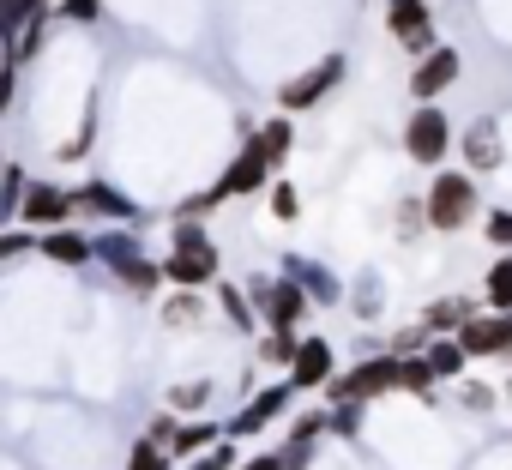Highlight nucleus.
Segmentation results:
<instances>
[{
    "mask_svg": "<svg viewBox=\"0 0 512 470\" xmlns=\"http://www.w3.org/2000/svg\"><path fill=\"white\" fill-rule=\"evenodd\" d=\"M163 284H175V290L217 284V248H211V235L199 229V217H175V248L163 260Z\"/></svg>",
    "mask_w": 512,
    "mask_h": 470,
    "instance_id": "f257e3e1",
    "label": "nucleus"
},
{
    "mask_svg": "<svg viewBox=\"0 0 512 470\" xmlns=\"http://www.w3.org/2000/svg\"><path fill=\"white\" fill-rule=\"evenodd\" d=\"M422 211H428V229L458 235V229L476 217V175H470V169H446V175H434Z\"/></svg>",
    "mask_w": 512,
    "mask_h": 470,
    "instance_id": "f03ea898",
    "label": "nucleus"
},
{
    "mask_svg": "<svg viewBox=\"0 0 512 470\" xmlns=\"http://www.w3.org/2000/svg\"><path fill=\"white\" fill-rule=\"evenodd\" d=\"M247 296H253V308H260L266 326H290V332H296V326L308 320V290H302L296 278H253Z\"/></svg>",
    "mask_w": 512,
    "mask_h": 470,
    "instance_id": "7ed1b4c3",
    "label": "nucleus"
},
{
    "mask_svg": "<svg viewBox=\"0 0 512 470\" xmlns=\"http://www.w3.org/2000/svg\"><path fill=\"white\" fill-rule=\"evenodd\" d=\"M404 151H410L416 163L440 169L446 151H452V121H446L434 103H416V115H410V127H404Z\"/></svg>",
    "mask_w": 512,
    "mask_h": 470,
    "instance_id": "20e7f679",
    "label": "nucleus"
},
{
    "mask_svg": "<svg viewBox=\"0 0 512 470\" xmlns=\"http://www.w3.org/2000/svg\"><path fill=\"white\" fill-rule=\"evenodd\" d=\"M344 73H350V61H344V55H326L320 67H308L302 79H290V85L278 91V103H284V115H302V109H314L320 97H332V91L344 85Z\"/></svg>",
    "mask_w": 512,
    "mask_h": 470,
    "instance_id": "39448f33",
    "label": "nucleus"
},
{
    "mask_svg": "<svg viewBox=\"0 0 512 470\" xmlns=\"http://www.w3.org/2000/svg\"><path fill=\"white\" fill-rule=\"evenodd\" d=\"M272 175H278V169H272V157H266L260 145H253V133H247V139H241V151H235V163H229V169H223L211 187H217L223 199H241V193H260V187H272Z\"/></svg>",
    "mask_w": 512,
    "mask_h": 470,
    "instance_id": "423d86ee",
    "label": "nucleus"
},
{
    "mask_svg": "<svg viewBox=\"0 0 512 470\" xmlns=\"http://www.w3.org/2000/svg\"><path fill=\"white\" fill-rule=\"evenodd\" d=\"M386 31L398 37V49L416 61L434 49V13H428V0H386Z\"/></svg>",
    "mask_w": 512,
    "mask_h": 470,
    "instance_id": "0eeeda50",
    "label": "nucleus"
},
{
    "mask_svg": "<svg viewBox=\"0 0 512 470\" xmlns=\"http://www.w3.org/2000/svg\"><path fill=\"white\" fill-rule=\"evenodd\" d=\"M458 73H464L458 49L434 43L428 55H416V73H410V97H416V103H434V97H446V91L458 85Z\"/></svg>",
    "mask_w": 512,
    "mask_h": 470,
    "instance_id": "6e6552de",
    "label": "nucleus"
},
{
    "mask_svg": "<svg viewBox=\"0 0 512 470\" xmlns=\"http://www.w3.org/2000/svg\"><path fill=\"white\" fill-rule=\"evenodd\" d=\"M290 398H296V386H290V380H284V386H266V392H253V398H247V410L223 422V434H229V440H247V434L272 428V422L290 410Z\"/></svg>",
    "mask_w": 512,
    "mask_h": 470,
    "instance_id": "1a4fd4ad",
    "label": "nucleus"
},
{
    "mask_svg": "<svg viewBox=\"0 0 512 470\" xmlns=\"http://www.w3.org/2000/svg\"><path fill=\"white\" fill-rule=\"evenodd\" d=\"M452 338L464 344V356H512V314H500V308H494L488 320L470 314Z\"/></svg>",
    "mask_w": 512,
    "mask_h": 470,
    "instance_id": "9d476101",
    "label": "nucleus"
},
{
    "mask_svg": "<svg viewBox=\"0 0 512 470\" xmlns=\"http://www.w3.org/2000/svg\"><path fill=\"white\" fill-rule=\"evenodd\" d=\"M332 374H338V350L326 338H302L296 344V362H290V386L296 392H320Z\"/></svg>",
    "mask_w": 512,
    "mask_h": 470,
    "instance_id": "9b49d317",
    "label": "nucleus"
},
{
    "mask_svg": "<svg viewBox=\"0 0 512 470\" xmlns=\"http://www.w3.org/2000/svg\"><path fill=\"white\" fill-rule=\"evenodd\" d=\"M19 217L25 223H67L73 217V193L67 187H49V181H31L25 199H19Z\"/></svg>",
    "mask_w": 512,
    "mask_h": 470,
    "instance_id": "f8f14e48",
    "label": "nucleus"
},
{
    "mask_svg": "<svg viewBox=\"0 0 512 470\" xmlns=\"http://www.w3.org/2000/svg\"><path fill=\"white\" fill-rule=\"evenodd\" d=\"M464 169H476V175L500 169V127H494V121L464 127Z\"/></svg>",
    "mask_w": 512,
    "mask_h": 470,
    "instance_id": "ddd939ff",
    "label": "nucleus"
},
{
    "mask_svg": "<svg viewBox=\"0 0 512 470\" xmlns=\"http://www.w3.org/2000/svg\"><path fill=\"white\" fill-rule=\"evenodd\" d=\"M470 314H476V302H470V296H440V302H428V308H422V326H428L434 338H452Z\"/></svg>",
    "mask_w": 512,
    "mask_h": 470,
    "instance_id": "4468645a",
    "label": "nucleus"
},
{
    "mask_svg": "<svg viewBox=\"0 0 512 470\" xmlns=\"http://www.w3.org/2000/svg\"><path fill=\"white\" fill-rule=\"evenodd\" d=\"M37 248H43V254L55 260V266H85V260L97 254V248L85 242V235H79V229H55V235H43V242H37Z\"/></svg>",
    "mask_w": 512,
    "mask_h": 470,
    "instance_id": "2eb2a0df",
    "label": "nucleus"
},
{
    "mask_svg": "<svg viewBox=\"0 0 512 470\" xmlns=\"http://www.w3.org/2000/svg\"><path fill=\"white\" fill-rule=\"evenodd\" d=\"M73 211H109V217H139V205H133V199H121V193H115V187H103V181L79 187V193H73Z\"/></svg>",
    "mask_w": 512,
    "mask_h": 470,
    "instance_id": "dca6fc26",
    "label": "nucleus"
},
{
    "mask_svg": "<svg viewBox=\"0 0 512 470\" xmlns=\"http://www.w3.org/2000/svg\"><path fill=\"white\" fill-rule=\"evenodd\" d=\"M253 145H260V151L272 157V169H284V157H290V145H296V127H290V115H272L266 127H253Z\"/></svg>",
    "mask_w": 512,
    "mask_h": 470,
    "instance_id": "f3484780",
    "label": "nucleus"
},
{
    "mask_svg": "<svg viewBox=\"0 0 512 470\" xmlns=\"http://www.w3.org/2000/svg\"><path fill=\"white\" fill-rule=\"evenodd\" d=\"M422 356H428L434 380H464V362H470V356H464V344H458V338H434Z\"/></svg>",
    "mask_w": 512,
    "mask_h": 470,
    "instance_id": "a211bd4d",
    "label": "nucleus"
},
{
    "mask_svg": "<svg viewBox=\"0 0 512 470\" xmlns=\"http://www.w3.org/2000/svg\"><path fill=\"white\" fill-rule=\"evenodd\" d=\"M217 302H223V320H229L235 332H253V326H260V314H253V296H247V290L217 284Z\"/></svg>",
    "mask_w": 512,
    "mask_h": 470,
    "instance_id": "6ab92c4d",
    "label": "nucleus"
},
{
    "mask_svg": "<svg viewBox=\"0 0 512 470\" xmlns=\"http://www.w3.org/2000/svg\"><path fill=\"white\" fill-rule=\"evenodd\" d=\"M296 344H302V338H296L290 326H272V332L260 338V362H266V368H290V362H296Z\"/></svg>",
    "mask_w": 512,
    "mask_h": 470,
    "instance_id": "aec40b11",
    "label": "nucleus"
},
{
    "mask_svg": "<svg viewBox=\"0 0 512 470\" xmlns=\"http://www.w3.org/2000/svg\"><path fill=\"white\" fill-rule=\"evenodd\" d=\"M398 392H416V398L434 392V368H428L422 350H416V356H398Z\"/></svg>",
    "mask_w": 512,
    "mask_h": 470,
    "instance_id": "412c9836",
    "label": "nucleus"
},
{
    "mask_svg": "<svg viewBox=\"0 0 512 470\" xmlns=\"http://www.w3.org/2000/svg\"><path fill=\"white\" fill-rule=\"evenodd\" d=\"M211 440H223V422H181V434H175V464L193 458V452H205Z\"/></svg>",
    "mask_w": 512,
    "mask_h": 470,
    "instance_id": "4be33fe9",
    "label": "nucleus"
},
{
    "mask_svg": "<svg viewBox=\"0 0 512 470\" xmlns=\"http://www.w3.org/2000/svg\"><path fill=\"white\" fill-rule=\"evenodd\" d=\"M482 296H488V308H512V254H500L494 266H488V278H482Z\"/></svg>",
    "mask_w": 512,
    "mask_h": 470,
    "instance_id": "5701e85b",
    "label": "nucleus"
},
{
    "mask_svg": "<svg viewBox=\"0 0 512 470\" xmlns=\"http://www.w3.org/2000/svg\"><path fill=\"white\" fill-rule=\"evenodd\" d=\"M115 278H121V284H127V290H133V296H157V290H163V266H151V260H145V254H139V260H133V266H121V272H115Z\"/></svg>",
    "mask_w": 512,
    "mask_h": 470,
    "instance_id": "b1692460",
    "label": "nucleus"
},
{
    "mask_svg": "<svg viewBox=\"0 0 512 470\" xmlns=\"http://www.w3.org/2000/svg\"><path fill=\"white\" fill-rule=\"evenodd\" d=\"M290 278H296L308 296H320V302H338V296H344V290H338V278H326V272H314V266H302V260L290 266Z\"/></svg>",
    "mask_w": 512,
    "mask_h": 470,
    "instance_id": "393cba45",
    "label": "nucleus"
},
{
    "mask_svg": "<svg viewBox=\"0 0 512 470\" xmlns=\"http://www.w3.org/2000/svg\"><path fill=\"white\" fill-rule=\"evenodd\" d=\"M362 398H344V404H332L326 410V434H362Z\"/></svg>",
    "mask_w": 512,
    "mask_h": 470,
    "instance_id": "a878e982",
    "label": "nucleus"
},
{
    "mask_svg": "<svg viewBox=\"0 0 512 470\" xmlns=\"http://www.w3.org/2000/svg\"><path fill=\"white\" fill-rule=\"evenodd\" d=\"M169 464H175V458H169L151 434H139V440H133V452H127V470H169Z\"/></svg>",
    "mask_w": 512,
    "mask_h": 470,
    "instance_id": "bb28decb",
    "label": "nucleus"
},
{
    "mask_svg": "<svg viewBox=\"0 0 512 470\" xmlns=\"http://www.w3.org/2000/svg\"><path fill=\"white\" fill-rule=\"evenodd\" d=\"M97 254H103V260L121 272V266H133V260H139V242H133V235H121V229H109L103 242H97Z\"/></svg>",
    "mask_w": 512,
    "mask_h": 470,
    "instance_id": "cd10ccee",
    "label": "nucleus"
},
{
    "mask_svg": "<svg viewBox=\"0 0 512 470\" xmlns=\"http://www.w3.org/2000/svg\"><path fill=\"white\" fill-rule=\"evenodd\" d=\"M229 464H241V452H235V440L223 434V440H211V446H205L187 470H229Z\"/></svg>",
    "mask_w": 512,
    "mask_h": 470,
    "instance_id": "c85d7f7f",
    "label": "nucleus"
},
{
    "mask_svg": "<svg viewBox=\"0 0 512 470\" xmlns=\"http://www.w3.org/2000/svg\"><path fill=\"white\" fill-rule=\"evenodd\" d=\"M19 199H25V169L19 163H7V169H0V211H19Z\"/></svg>",
    "mask_w": 512,
    "mask_h": 470,
    "instance_id": "c756f323",
    "label": "nucleus"
},
{
    "mask_svg": "<svg viewBox=\"0 0 512 470\" xmlns=\"http://www.w3.org/2000/svg\"><path fill=\"white\" fill-rule=\"evenodd\" d=\"M163 320H169V326H193V320H199V302H193V290H175V296L163 302Z\"/></svg>",
    "mask_w": 512,
    "mask_h": 470,
    "instance_id": "7c9ffc66",
    "label": "nucleus"
},
{
    "mask_svg": "<svg viewBox=\"0 0 512 470\" xmlns=\"http://www.w3.org/2000/svg\"><path fill=\"white\" fill-rule=\"evenodd\" d=\"M97 13H103V0H61L55 7V19H67V25H97Z\"/></svg>",
    "mask_w": 512,
    "mask_h": 470,
    "instance_id": "2f4dec72",
    "label": "nucleus"
},
{
    "mask_svg": "<svg viewBox=\"0 0 512 470\" xmlns=\"http://www.w3.org/2000/svg\"><path fill=\"white\" fill-rule=\"evenodd\" d=\"M428 338H434L428 326H398L392 332V356H416V350H428Z\"/></svg>",
    "mask_w": 512,
    "mask_h": 470,
    "instance_id": "473e14b6",
    "label": "nucleus"
},
{
    "mask_svg": "<svg viewBox=\"0 0 512 470\" xmlns=\"http://www.w3.org/2000/svg\"><path fill=\"white\" fill-rule=\"evenodd\" d=\"M482 229H488V242H494L500 254H512V211H506V205H500V211H488V223H482Z\"/></svg>",
    "mask_w": 512,
    "mask_h": 470,
    "instance_id": "72a5a7b5",
    "label": "nucleus"
},
{
    "mask_svg": "<svg viewBox=\"0 0 512 470\" xmlns=\"http://www.w3.org/2000/svg\"><path fill=\"white\" fill-rule=\"evenodd\" d=\"M458 404H464V410H476V416H488V410H494V386H482V380H464Z\"/></svg>",
    "mask_w": 512,
    "mask_h": 470,
    "instance_id": "f704fd0d",
    "label": "nucleus"
},
{
    "mask_svg": "<svg viewBox=\"0 0 512 470\" xmlns=\"http://www.w3.org/2000/svg\"><path fill=\"white\" fill-rule=\"evenodd\" d=\"M205 398H211V380H193V386H175V392H169L175 410H199Z\"/></svg>",
    "mask_w": 512,
    "mask_h": 470,
    "instance_id": "c9c22d12",
    "label": "nucleus"
},
{
    "mask_svg": "<svg viewBox=\"0 0 512 470\" xmlns=\"http://www.w3.org/2000/svg\"><path fill=\"white\" fill-rule=\"evenodd\" d=\"M145 434H151V440L175 458V434H181V422H175V416H151V422H145Z\"/></svg>",
    "mask_w": 512,
    "mask_h": 470,
    "instance_id": "e433bc0d",
    "label": "nucleus"
},
{
    "mask_svg": "<svg viewBox=\"0 0 512 470\" xmlns=\"http://www.w3.org/2000/svg\"><path fill=\"white\" fill-rule=\"evenodd\" d=\"M272 211H278L284 223H290V217L302 211V199H296V187H290V181H272Z\"/></svg>",
    "mask_w": 512,
    "mask_h": 470,
    "instance_id": "4c0bfd02",
    "label": "nucleus"
},
{
    "mask_svg": "<svg viewBox=\"0 0 512 470\" xmlns=\"http://www.w3.org/2000/svg\"><path fill=\"white\" fill-rule=\"evenodd\" d=\"M37 242H31V229H13V235H0V266L7 260H19V254H31Z\"/></svg>",
    "mask_w": 512,
    "mask_h": 470,
    "instance_id": "58836bf2",
    "label": "nucleus"
},
{
    "mask_svg": "<svg viewBox=\"0 0 512 470\" xmlns=\"http://www.w3.org/2000/svg\"><path fill=\"white\" fill-rule=\"evenodd\" d=\"M416 229H428V211L404 199V205H398V235H404V242H410V235H416Z\"/></svg>",
    "mask_w": 512,
    "mask_h": 470,
    "instance_id": "ea45409f",
    "label": "nucleus"
},
{
    "mask_svg": "<svg viewBox=\"0 0 512 470\" xmlns=\"http://www.w3.org/2000/svg\"><path fill=\"white\" fill-rule=\"evenodd\" d=\"M308 458H314V440H296V434H290V446H284V470H308Z\"/></svg>",
    "mask_w": 512,
    "mask_h": 470,
    "instance_id": "a19ab883",
    "label": "nucleus"
},
{
    "mask_svg": "<svg viewBox=\"0 0 512 470\" xmlns=\"http://www.w3.org/2000/svg\"><path fill=\"white\" fill-rule=\"evenodd\" d=\"M290 434H296V440H320V434H326V416L314 410V416H302V422H296Z\"/></svg>",
    "mask_w": 512,
    "mask_h": 470,
    "instance_id": "79ce46f5",
    "label": "nucleus"
},
{
    "mask_svg": "<svg viewBox=\"0 0 512 470\" xmlns=\"http://www.w3.org/2000/svg\"><path fill=\"white\" fill-rule=\"evenodd\" d=\"M241 470H284V452H253L241 458Z\"/></svg>",
    "mask_w": 512,
    "mask_h": 470,
    "instance_id": "37998d69",
    "label": "nucleus"
},
{
    "mask_svg": "<svg viewBox=\"0 0 512 470\" xmlns=\"http://www.w3.org/2000/svg\"><path fill=\"white\" fill-rule=\"evenodd\" d=\"M85 151H91V133H79V139H67V145H61V163H73V157H85Z\"/></svg>",
    "mask_w": 512,
    "mask_h": 470,
    "instance_id": "c03bdc74",
    "label": "nucleus"
}]
</instances>
